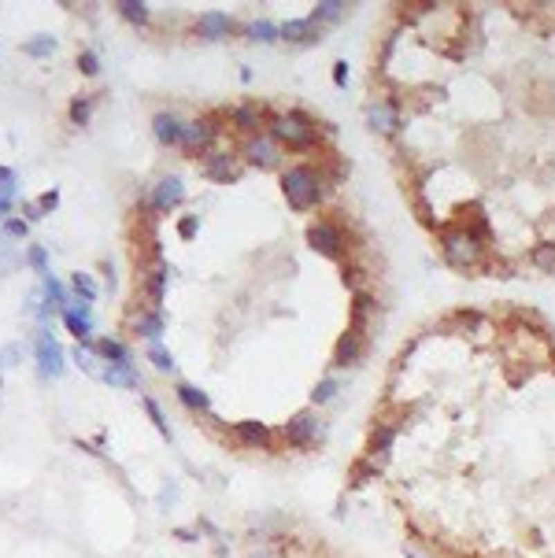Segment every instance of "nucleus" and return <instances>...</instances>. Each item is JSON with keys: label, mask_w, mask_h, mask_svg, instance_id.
Wrapping results in <instances>:
<instances>
[{"label": "nucleus", "mask_w": 555, "mask_h": 558, "mask_svg": "<svg viewBox=\"0 0 555 558\" xmlns=\"http://www.w3.org/2000/svg\"><path fill=\"white\" fill-rule=\"evenodd\" d=\"M437 241H441V255L444 263L452 266V270H477V266L485 263V244L474 237V233H466L463 226H441L437 230Z\"/></svg>", "instance_id": "nucleus-1"}, {"label": "nucleus", "mask_w": 555, "mask_h": 558, "mask_svg": "<svg viewBox=\"0 0 555 558\" xmlns=\"http://www.w3.org/2000/svg\"><path fill=\"white\" fill-rule=\"evenodd\" d=\"M282 192H285V200H289L293 211H311L326 196V181L311 163H296L282 174Z\"/></svg>", "instance_id": "nucleus-2"}, {"label": "nucleus", "mask_w": 555, "mask_h": 558, "mask_svg": "<svg viewBox=\"0 0 555 558\" xmlns=\"http://www.w3.org/2000/svg\"><path fill=\"white\" fill-rule=\"evenodd\" d=\"M271 137H274L278 145L293 148V152H307V148L318 145L315 122L307 119L304 111H289V115H278V119H271Z\"/></svg>", "instance_id": "nucleus-3"}, {"label": "nucleus", "mask_w": 555, "mask_h": 558, "mask_svg": "<svg viewBox=\"0 0 555 558\" xmlns=\"http://www.w3.org/2000/svg\"><path fill=\"white\" fill-rule=\"evenodd\" d=\"M307 244H311L318 255H326V259H340L348 241H345V230H340L334 218H315L311 226H307Z\"/></svg>", "instance_id": "nucleus-4"}, {"label": "nucleus", "mask_w": 555, "mask_h": 558, "mask_svg": "<svg viewBox=\"0 0 555 558\" xmlns=\"http://www.w3.org/2000/svg\"><path fill=\"white\" fill-rule=\"evenodd\" d=\"M282 436H285L289 447H311L315 440L322 436V425H318V418L311 411H300V414H293L289 422L282 425Z\"/></svg>", "instance_id": "nucleus-5"}, {"label": "nucleus", "mask_w": 555, "mask_h": 558, "mask_svg": "<svg viewBox=\"0 0 555 558\" xmlns=\"http://www.w3.org/2000/svg\"><path fill=\"white\" fill-rule=\"evenodd\" d=\"M244 159H248L252 167L260 170H274L278 163H282V152H278V141L271 133H255L244 141Z\"/></svg>", "instance_id": "nucleus-6"}, {"label": "nucleus", "mask_w": 555, "mask_h": 558, "mask_svg": "<svg viewBox=\"0 0 555 558\" xmlns=\"http://www.w3.org/2000/svg\"><path fill=\"white\" fill-rule=\"evenodd\" d=\"M363 355H367V333H345L334 348V366L337 370H348V366H359Z\"/></svg>", "instance_id": "nucleus-7"}, {"label": "nucleus", "mask_w": 555, "mask_h": 558, "mask_svg": "<svg viewBox=\"0 0 555 558\" xmlns=\"http://www.w3.org/2000/svg\"><path fill=\"white\" fill-rule=\"evenodd\" d=\"M367 126L374 133H397L400 130V104L397 100H374L367 107Z\"/></svg>", "instance_id": "nucleus-8"}, {"label": "nucleus", "mask_w": 555, "mask_h": 558, "mask_svg": "<svg viewBox=\"0 0 555 558\" xmlns=\"http://www.w3.org/2000/svg\"><path fill=\"white\" fill-rule=\"evenodd\" d=\"M37 370H41V378H60L63 373V351L48 329H41V337H37Z\"/></svg>", "instance_id": "nucleus-9"}, {"label": "nucleus", "mask_w": 555, "mask_h": 558, "mask_svg": "<svg viewBox=\"0 0 555 558\" xmlns=\"http://www.w3.org/2000/svg\"><path fill=\"white\" fill-rule=\"evenodd\" d=\"M455 226H463L466 233H474L482 244H489V237H493V226H489V214L482 203H463V207L455 211Z\"/></svg>", "instance_id": "nucleus-10"}, {"label": "nucleus", "mask_w": 555, "mask_h": 558, "mask_svg": "<svg viewBox=\"0 0 555 558\" xmlns=\"http://www.w3.org/2000/svg\"><path fill=\"white\" fill-rule=\"evenodd\" d=\"M200 170H204L208 181H219V185L237 181V159H233V152H208Z\"/></svg>", "instance_id": "nucleus-11"}, {"label": "nucleus", "mask_w": 555, "mask_h": 558, "mask_svg": "<svg viewBox=\"0 0 555 558\" xmlns=\"http://www.w3.org/2000/svg\"><path fill=\"white\" fill-rule=\"evenodd\" d=\"M152 133H156V141L167 145V148H181V145H185V122H181L178 115H170V111H159L152 119Z\"/></svg>", "instance_id": "nucleus-12"}, {"label": "nucleus", "mask_w": 555, "mask_h": 558, "mask_svg": "<svg viewBox=\"0 0 555 558\" xmlns=\"http://www.w3.org/2000/svg\"><path fill=\"white\" fill-rule=\"evenodd\" d=\"M181 200H185V185H181V178H163V181H159V185L152 189V207H156L159 214H170Z\"/></svg>", "instance_id": "nucleus-13"}, {"label": "nucleus", "mask_w": 555, "mask_h": 558, "mask_svg": "<svg viewBox=\"0 0 555 558\" xmlns=\"http://www.w3.org/2000/svg\"><path fill=\"white\" fill-rule=\"evenodd\" d=\"M141 277H145V296H148V304H152V310H159V304H163V288H167V281H170V266H167L163 259H156Z\"/></svg>", "instance_id": "nucleus-14"}, {"label": "nucleus", "mask_w": 555, "mask_h": 558, "mask_svg": "<svg viewBox=\"0 0 555 558\" xmlns=\"http://www.w3.org/2000/svg\"><path fill=\"white\" fill-rule=\"evenodd\" d=\"M392 440H397V425H389V422H374V429H370V440H367V458H370V463H378V466H381V458L389 455Z\"/></svg>", "instance_id": "nucleus-15"}, {"label": "nucleus", "mask_w": 555, "mask_h": 558, "mask_svg": "<svg viewBox=\"0 0 555 558\" xmlns=\"http://www.w3.org/2000/svg\"><path fill=\"white\" fill-rule=\"evenodd\" d=\"M282 41H293V45H315L322 41V26L311 23V19H289L282 26Z\"/></svg>", "instance_id": "nucleus-16"}, {"label": "nucleus", "mask_w": 555, "mask_h": 558, "mask_svg": "<svg viewBox=\"0 0 555 558\" xmlns=\"http://www.w3.org/2000/svg\"><path fill=\"white\" fill-rule=\"evenodd\" d=\"M197 34L204 41H222V37L233 34V19L222 15V12H204L197 19Z\"/></svg>", "instance_id": "nucleus-17"}, {"label": "nucleus", "mask_w": 555, "mask_h": 558, "mask_svg": "<svg viewBox=\"0 0 555 558\" xmlns=\"http://www.w3.org/2000/svg\"><path fill=\"white\" fill-rule=\"evenodd\" d=\"M215 141V126H211V119H197V122H185V152H208V145Z\"/></svg>", "instance_id": "nucleus-18"}, {"label": "nucleus", "mask_w": 555, "mask_h": 558, "mask_svg": "<svg viewBox=\"0 0 555 558\" xmlns=\"http://www.w3.org/2000/svg\"><path fill=\"white\" fill-rule=\"evenodd\" d=\"M374 296H370V292H363V288H359V292L356 296H352V315H348V329L352 333H367V326H370V315H374Z\"/></svg>", "instance_id": "nucleus-19"}, {"label": "nucleus", "mask_w": 555, "mask_h": 558, "mask_svg": "<svg viewBox=\"0 0 555 558\" xmlns=\"http://www.w3.org/2000/svg\"><path fill=\"white\" fill-rule=\"evenodd\" d=\"M233 436H237V444H244V447H271V429H266L263 422H237L233 425Z\"/></svg>", "instance_id": "nucleus-20"}, {"label": "nucleus", "mask_w": 555, "mask_h": 558, "mask_svg": "<svg viewBox=\"0 0 555 558\" xmlns=\"http://www.w3.org/2000/svg\"><path fill=\"white\" fill-rule=\"evenodd\" d=\"M230 122L237 126L241 133L255 137V133H260V122H263V107H260V104H237V107L230 111Z\"/></svg>", "instance_id": "nucleus-21"}, {"label": "nucleus", "mask_w": 555, "mask_h": 558, "mask_svg": "<svg viewBox=\"0 0 555 558\" xmlns=\"http://www.w3.org/2000/svg\"><path fill=\"white\" fill-rule=\"evenodd\" d=\"M100 381H104V384H111V389H137L134 362H104Z\"/></svg>", "instance_id": "nucleus-22"}, {"label": "nucleus", "mask_w": 555, "mask_h": 558, "mask_svg": "<svg viewBox=\"0 0 555 558\" xmlns=\"http://www.w3.org/2000/svg\"><path fill=\"white\" fill-rule=\"evenodd\" d=\"M345 15H348V4H345V0H318L315 12L307 15V19H311V23H318V26H329V23H340Z\"/></svg>", "instance_id": "nucleus-23"}, {"label": "nucleus", "mask_w": 555, "mask_h": 558, "mask_svg": "<svg viewBox=\"0 0 555 558\" xmlns=\"http://www.w3.org/2000/svg\"><path fill=\"white\" fill-rule=\"evenodd\" d=\"M71 359L78 362V366H82L85 373H93V378H100V373H104V359L97 355V344H89V340L74 348V351H71Z\"/></svg>", "instance_id": "nucleus-24"}, {"label": "nucleus", "mask_w": 555, "mask_h": 558, "mask_svg": "<svg viewBox=\"0 0 555 558\" xmlns=\"http://www.w3.org/2000/svg\"><path fill=\"white\" fill-rule=\"evenodd\" d=\"M178 400H181V407H189L193 414H208L211 411V400H208V392H200L197 384H178Z\"/></svg>", "instance_id": "nucleus-25"}, {"label": "nucleus", "mask_w": 555, "mask_h": 558, "mask_svg": "<svg viewBox=\"0 0 555 558\" xmlns=\"http://www.w3.org/2000/svg\"><path fill=\"white\" fill-rule=\"evenodd\" d=\"M378 474H381V466H378V463H370V458L363 455V458H356V463L348 466V488L367 485V481H374Z\"/></svg>", "instance_id": "nucleus-26"}, {"label": "nucleus", "mask_w": 555, "mask_h": 558, "mask_svg": "<svg viewBox=\"0 0 555 558\" xmlns=\"http://www.w3.org/2000/svg\"><path fill=\"white\" fill-rule=\"evenodd\" d=\"M529 263L537 266L540 274H555V241H540V244H533Z\"/></svg>", "instance_id": "nucleus-27"}, {"label": "nucleus", "mask_w": 555, "mask_h": 558, "mask_svg": "<svg viewBox=\"0 0 555 558\" xmlns=\"http://www.w3.org/2000/svg\"><path fill=\"white\" fill-rule=\"evenodd\" d=\"M134 329H137V337H148L156 344L159 333H163V315H159V310H145V315L134 322Z\"/></svg>", "instance_id": "nucleus-28"}, {"label": "nucleus", "mask_w": 555, "mask_h": 558, "mask_svg": "<svg viewBox=\"0 0 555 558\" xmlns=\"http://www.w3.org/2000/svg\"><path fill=\"white\" fill-rule=\"evenodd\" d=\"M115 12H119L126 23H134V26H145L148 23V4H141V0H119V4H115Z\"/></svg>", "instance_id": "nucleus-29"}, {"label": "nucleus", "mask_w": 555, "mask_h": 558, "mask_svg": "<svg viewBox=\"0 0 555 558\" xmlns=\"http://www.w3.org/2000/svg\"><path fill=\"white\" fill-rule=\"evenodd\" d=\"M41 285H45V299H48V315L52 310H60V307H67L71 299H67V292H63V285L56 281V277H41Z\"/></svg>", "instance_id": "nucleus-30"}, {"label": "nucleus", "mask_w": 555, "mask_h": 558, "mask_svg": "<svg viewBox=\"0 0 555 558\" xmlns=\"http://www.w3.org/2000/svg\"><path fill=\"white\" fill-rule=\"evenodd\" d=\"M97 355H100L104 362H130V351H126L119 340H111V337L97 340Z\"/></svg>", "instance_id": "nucleus-31"}, {"label": "nucleus", "mask_w": 555, "mask_h": 558, "mask_svg": "<svg viewBox=\"0 0 555 558\" xmlns=\"http://www.w3.org/2000/svg\"><path fill=\"white\" fill-rule=\"evenodd\" d=\"M23 52H26V56H34V59H45V56H52V52H56V37L37 34V37H30L26 45H23Z\"/></svg>", "instance_id": "nucleus-32"}, {"label": "nucleus", "mask_w": 555, "mask_h": 558, "mask_svg": "<svg viewBox=\"0 0 555 558\" xmlns=\"http://www.w3.org/2000/svg\"><path fill=\"white\" fill-rule=\"evenodd\" d=\"M252 41H263V45H271V41H282V26L266 23V19H260V23H252L248 30H244Z\"/></svg>", "instance_id": "nucleus-33"}, {"label": "nucleus", "mask_w": 555, "mask_h": 558, "mask_svg": "<svg viewBox=\"0 0 555 558\" xmlns=\"http://www.w3.org/2000/svg\"><path fill=\"white\" fill-rule=\"evenodd\" d=\"M15 266H19L15 244H12V237H4V233H0V274H12Z\"/></svg>", "instance_id": "nucleus-34"}, {"label": "nucleus", "mask_w": 555, "mask_h": 558, "mask_svg": "<svg viewBox=\"0 0 555 558\" xmlns=\"http://www.w3.org/2000/svg\"><path fill=\"white\" fill-rule=\"evenodd\" d=\"M141 403H145V411H148V418H152V425L159 429V436H167V440H170V425H167V414H163V411H159V403L152 400V396H145V400H141Z\"/></svg>", "instance_id": "nucleus-35"}, {"label": "nucleus", "mask_w": 555, "mask_h": 558, "mask_svg": "<svg viewBox=\"0 0 555 558\" xmlns=\"http://www.w3.org/2000/svg\"><path fill=\"white\" fill-rule=\"evenodd\" d=\"M26 263L34 266V274H37V277H48V252L41 248V244H30V252H26Z\"/></svg>", "instance_id": "nucleus-36"}, {"label": "nucleus", "mask_w": 555, "mask_h": 558, "mask_svg": "<svg viewBox=\"0 0 555 558\" xmlns=\"http://www.w3.org/2000/svg\"><path fill=\"white\" fill-rule=\"evenodd\" d=\"M148 359H152V366H156L159 373H170V370H174V359H170V351L159 344V340H156L152 348H148Z\"/></svg>", "instance_id": "nucleus-37"}, {"label": "nucleus", "mask_w": 555, "mask_h": 558, "mask_svg": "<svg viewBox=\"0 0 555 558\" xmlns=\"http://www.w3.org/2000/svg\"><path fill=\"white\" fill-rule=\"evenodd\" d=\"M71 285H74V292H78V296L85 299V304H89V299H97V281H93L89 274H82V270H78V274L71 277Z\"/></svg>", "instance_id": "nucleus-38"}, {"label": "nucleus", "mask_w": 555, "mask_h": 558, "mask_svg": "<svg viewBox=\"0 0 555 558\" xmlns=\"http://www.w3.org/2000/svg\"><path fill=\"white\" fill-rule=\"evenodd\" d=\"M89 111H93V96H78V100L71 104V122L85 126V122H89Z\"/></svg>", "instance_id": "nucleus-39"}, {"label": "nucleus", "mask_w": 555, "mask_h": 558, "mask_svg": "<svg viewBox=\"0 0 555 558\" xmlns=\"http://www.w3.org/2000/svg\"><path fill=\"white\" fill-rule=\"evenodd\" d=\"M337 389H340V384H337L334 378H322V381H318V384H315V392H311V400H315L318 407H322V403H329V400H334V396H337Z\"/></svg>", "instance_id": "nucleus-40"}, {"label": "nucleus", "mask_w": 555, "mask_h": 558, "mask_svg": "<svg viewBox=\"0 0 555 558\" xmlns=\"http://www.w3.org/2000/svg\"><path fill=\"white\" fill-rule=\"evenodd\" d=\"M12 196H15V170L0 167V200H12Z\"/></svg>", "instance_id": "nucleus-41"}, {"label": "nucleus", "mask_w": 555, "mask_h": 558, "mask_svg": "<svg viewBox=\"0 0 555 558\" xmlns=\"http://www.w3.org/2000/svg\"><path fill=\"white\" fill-rule=\"evenodd\" d=\"M26 230H30L26 218H8V222H4V237H12V241H23Z\"/></svg>", "instance_id": "nucleus-42"}, {"label": "nucleus", "mask_w": 555, "mask_h": 558, "mask_svg": "<svg viewBox=\"0 0 555 558\" xmlns=\"http://www.w3.org/2000/svg\"><path fill=\"white\" fill-rule=\"evenodd\" d=\"M34 203H37V211H41V214H52V211H56V203H60V192H56V189H48V192H41V196H37Z\"/></svg>", "instance_id": "nucleus-43"}, {"label": "nucleus", "mask_w": 555, "mask_h": 558, "mask_svg": "<svg viewBox=\"0 0 555 558\" xmlns=\"http://www.w3.org/2000/svg\"><path fill=\"white\" fill-rule=\"evenodd\" d=\"M78 71H82V74H89V78H93V74L100 71V59H97V52H82V56H78Z\"/></svg>", "instance_id": "nucleus-44"}, {"label": "nucleus", "mask_w": 555, "mask_h": 558, "mask_svg": "<svg viewBox=\"0 0 555 558\" xmlns=\"http://www.w3.org/2000/svg\"><path fill=\"white\" fill-rule=\"evenodd\" d=\"M197 226H200L197 214H185V218L178 222V237H181V241H193V237H197Z\"/></svg>", "instance_id": "nucleus-45"}, {"label": "nucleus", "mask_w": 555, "mask_h": 558, "mask_svg": "<svg viewBox=\"0 0 555 558\" xmlns=\"http://www.w3.org/2000/svg\"><path fill=\"white\" fill-rule=\"evenodd\" d=\"M452 322H459V326H466V329H477L482 326V315H477V310H455Z\"/></svg>", "instance_id": "nucleus-46"}, {"label": "nucleus", "mask_w": 555, "mask_h": 558, "mask_svg": "<svg viewBox=\"0 0 555 558\" xmlns=\"http://www.w3.org/2000/svg\"><path fill=\"white\" fill-rule=\"evenodd\" d=\"M340 277H345V285L352 288V292H359V281H363V266H356V263H352V266H345V274H340Z\"/></svg>", "instance_id": "nucleus-47"}, {"label": "nucleus", "mask_w": 555, "mask_h": 558, "mask_svg": "<svg viewBox=\"0 0 555 558\" xmlns=\"http://www.w3.org/2000/svg\"><path fill=\"white\" fill-rule=\"evenodd\" d=\"M334 85H337V89H345V85H348V63L345 59L334 63Z\"/></svg>", "instance_id": "nucleus-48"}, {"label": "nucleus", "mask_w": 555, "mask_h": 558, "mask_svg": "<svg viewBox=\"0 0 555 558\" xmlns=\"http://www.w3.org/2000/svg\"><path fill=\"white\" fill-rule=\"evenodd\" d=\"M23 214H26V222H37V218H45V214L37 211V203H23Z\"/></svg>", "instance_id": "nucleus-49"}, {"label": "nucleus", "mask_w": 555, "mask_h": 558, "mask_svg": "<svg viewBox=\"0 0 555 558\" xmlns=\"http://www.w3.org/2000/svg\"><path fill=\"white\" fill-rule=\"evenodd\" d=\"M174 536H178V540H185V543H197V540H200L193 529H174Z\"/></svg>", "instance_id": "nucleus-50"}, {"label": "nucleus", "mask_w": 555, "mask_h": 558, "mask_svg": "<svg viewBox=\"0 0 555 558\" xmlns=\"http://www.w3.org/2000/svg\"><path fill=\"white\" fill-rule=\"evenodd\" d=\"M174 499H178V488H174V485H167V488H163V496H159V503H174Z\"/></svg>", "instance_id": "nucleus-51"}, {"label": "nucleus", "mask_w": 555, "mask_h": 558, "mask_svg": "<svg viewBox=\"0 0 555 558\" xmlns=\"http://www.w3.org/2000/svg\"><path fill=\"white\" fill-rule=\"evenodd\" d=\"M12 211V200H0V222H4V214Z\"/></svg>", "instance_id": "nucleus-52"}, {"label": "nucleus", "mask_w": 555, "mask_h": 558, "mask_svg": "<svg viewBox=\"0 0 555 558\" xmlns=\"http://www.w3.org/2000/svg\"><path fill=\"white\" fill-rule=\"evenodd\" d=\"M252 558H271V555H252Z\"/></svg>", "instance_id": "nucleus-53"}]
</instances>
